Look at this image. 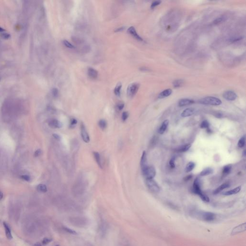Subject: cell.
Segmentation results:
<instances>
[{"instance_id": "836d02e7", "label": "cell", "mask_w": 246, "mask_h": 246, "mask_svg": "<svg viewBox=\"0 0 246 246\" xmlns=\"http://www.w3.org/2000/svg\"><path fill=\"white\" fill-rule=\"evenodd\" d=\"M63 43L65 45V46H66L67 48H70V49H74V48H75V46L74 45H73L69 42H68V41H67L66 40H64V41H63Z\"/></svg>"}, {"instance_id": "ba28073f", "label": "cell", "mask_w": 246, "mask_h": 246, "mask_svg": "<svg viewBox=\"0 0 246 246\" xmlns=\"http://www.w3.org/2000/svg\"><path fill=\"white\" fill-rule=\"evenodd\" d=\"M223 97L227 100L233 101L237 98V95L234 91H228L224 92L223 94Z\"/></svg>"}, {"instance_id": "5bb4252c", "label": "cell", "mask_w": 246, "mask_h": 246, "mask_svg": "<svg viewBox=\"0 0 246 246\" xmlns=\"http://www.w3.org/2000/svg\"><path fill=\"white\" fill-rule=\"evenodd\" d=\"M141 166L142 170L148 166L147 164V154L145 151H144L142 154L141 160Z\"/></svg>"}, {"instance_id": "d4e9b609", "label": "cell", "mask_w": 246, "mask_h": 246, "mask_svg": "<svg viewBox=\"0 0 246 246\" xmlns=\"http://www.w3.org/2000/svg\"><path fill=\"white\" fill-rule=\"evenodd\" d=\"M190 147H191V145L190 144H187L185 145H184V146L178 148L177 149V150L179 152H186V151H188Z\"/></svg>"}, {"instance_id": "7a4b0ae2", "label": "cell", "mask_w": 246, "mask_h": 246, "mask_svg": "<svg viewBox=\"0 0 246 246\" xmlns=\"http://www.w3.org/2000/svg\"><path fill=\"white\" fill-rule=\"evenodd\" d=\"M199 102L202 104L213 106L220 105L222 104L221 99L214 97H207L201 98L199 100Z\"/></svg>"}, {"instance_id": "b9f144b4", "label": "cell", "mask_w": 246, "mask_h": 246, "mask_svg": "<svg viewBox=\"0 0 246 246\" xmlns=\"http://www.w3.org/2000/svg\"><path fill=\"white\" fill-rule=\"evenodd\" d=\"M21 178H22L23 179H24V180H26V181H29V180H30V177H29L28 176H27V175H24V176H21Z\"/></svg>"}, {"instance_id": "681fc988", "label": "cell", "mask_w": 246, "mask_h": 246, "mask_svg": "<svg viewBox=\"0 0 246 246\" xmlns=\"http://www.w3.org/2000/svg\"><path fill=\"white\" fill-rule=\"evenodd\" d=\"M4 31V30L3 28H0V32H3Z\"/></svg>"}, {"instance_id": "f6af8a7d", "label": "cell", "mask_w": 246, "mask_h": 246, "mask_svg": "<svg viewBox=\"0 0 246 246\" xmlns=\"http://www.w3.org/2000/svg\"><path fill=\"white\" fill-rule=\"evenodd\" d=\"M2 36L3 37V38L4 39H8L9 38H10V35L9 34H2Z\"/></svg>"}, {"instance_id": "d6986e66", "label": "cell", "mask_w": 246, "mask_h": 246, "mask_svg": "<svg viewBox=\"0 0 246 246\" xmlns=\"http://www.w3.org/2000/svg\"><path fill=\"white\" fill-rule=\"evenodd\" d=\"M241 187L240 186H239L233 190L225 192L224 193V195H225V196H230V195H234V194H237L241 190Z\"/></svg>"}, {"instance_id": "e0dca14e", "label": "cell", "mask_w": 246, "mask_h": 246, "mask_svg": "<svg viewBox=\"0 0 246 246\" xmlns=\"http://www.w3.org/2000/svg\"><path fill=\"white\" fill-rule=\"evenodd\" d=\"M172 93V91L171 89H169L165 90L159 94V95L158 96V98H166V97L169 96L170 95H171Z\"/></svg>"}, {"instance_id": "ab89813d", "label": "cell", "mask_w": 246, "mask_h": 246, "mask_svg": "<svg viewBox=\"0 0 246 246\" xmlns=\"http://www.w3.org/2000/svg\"><path fill=\"white\" fill-rule=\"evenodd\" d=\"M52 93L54 97H56L58 95V91L57 89L54 88L52 91Z\"/></svg>"}, {"instance_id": "6da1fadb", "label": "cell", "mask_w": 246, "mask_h": 246, "mask_svg": "<svg viewBox=\"0 0 246 246\" xmlns=\"http://www.w3.org/2000/svg\"><path fill=\"white\" fill-rule=\"evenodd\" d=\"M192 191L193 193H194L195 194H197L200 197L201 199L203 201L205 202H209L210 201L209 197L205 194H204V193H203V192H202L200 188V181L198 178H196L194 181Z\"/></svg>"}, {"instance_id": "f907efd6", "label": "cell", "mask_w": 246, "mask_h": 246, "mask_svg": "<svg viewBox=\"0 0 246 246\" xmlns=\"http://www.w3.org/2000/svg\"><path fill=\"white\" fill-rule=\"evenodd\" d=\"M35 246H41V244H40V243H36V244L35 245Z\"/></svg>"}, {"instance_id": "cb8c5ba5", "label": "cell", "mask_w": 246, "mask_h": 246, "mask_svg": "<svg viewBox=\"0 0 246 246\" xmlns=\"http://www.w3.org/2000/svg\"><path fill=\"white\" fill-rule=\"evenodd\" d=\"M196 166V164L194 162H189L187 166H186V172L188 173V172H191V171H192L194 168H195Z\"/></svg>"}, {"instance_id": "7dc6e473", "label": "cell", "mask_w": 246, "mask_h": 246, "mask_svg": "<svg viewBox=\"0 0 246 246\" xmlns=\"http://www.w3.org/2000/svg\"><path fill=\"white\" fill-rule=\"evenodd\" d=\"M124 29V28L123 27H121V28H118L117 30H116V32H119V31H122Z\"/></svg>"}, {"instance_id": "83f0119b", "label": "cell", "mask_w": 246, "mask_h": 246, "mask_svg": "<svg viewBox=\"0 0 246 246\" xmlns=\"http://www.w3.org/2000/svg\"><path fill=\"white\" fill-rule=\"evenodd\" d=\"M37 190L39 191L45 193L47 191V188L46 185L44 184H40L37 187Z\"/></svg>"}, {"instance_id": "9c48e42d", "label": "cell", "mask_w": 246, "mask_h": 246, "mask_svg": "<svg viewBox=\"0 0 246 246\" xmlns=\"http://www.w3.org/2000/svg\"><path fill=\"white\" fill-rule=\"evenodd\" d=\"M246 230V223L241 224L235 227L232 232V235H237L240 233L245 231Z\"/></svg>"}, {"instance_id": "d6a6232c", "label": "cell", "mask_w": 246, "mask_h": 246, "mask_svg": "<svg viewBox=\"0 0 246 246\" xmlns=\"http://www.w3.org/2000/svg\"><path fill=\"white\" fill-rule=\"evenodd\" d=\"M77 119H76L75 118H72L70 120V127L72 128H74L75 127V126H76V125L77 124Z\"/></svg>"}, {"instance_id": "8fae6325", "label": "cell", "mask_w": 246, "mask_h": 246, "mask_svg": "<svg viewBox=\"0 0 246 246\" xmlns=\"http://www.w3.org/2000/svg\"><path fill=\"white\" fill-rule=\"evenodd\" d=\"M49 126L52 128H60L62 127V123L56 119L50 120L49 123Z\"/></svg>"}, {"instance_id": "7402d4cb", "label": "cell", "mask_w": 246, "mask_h": 246, "mask_svg": "<svg viewBox=\"0 0 246 246\" xmlns=\"http://www.w3.org/2000/svg\"><path fill=\"white\" fill-rule=\"evenodd\" d=\"M93 155H94V157L95 158V161H96V162L97 163L98 166L100 168H102V163H101V162L100 156V155H99V153H98V152L94 151V152H93Z\"/></svg>"}, {"instance_id": "8992f818", "label": "cell", "mask_w": 246, "mask_h": 246, "mask_svg": "<svg viewBox=\"0 0 246 246\" xmlns=\"http://www.w3.org/2000/svg\"><path fill=\"white\" fill-rule=\"evenodd\" d=\"M140 88V84L134 83L130 84L127 90V94L129 97H133L137 93Z\"/></svg>"}, {"instance_id": "603a6c76", "label": "cell", "mask_w": 246, "mask_h": 246, "mask_svg": "<svg viewBox=\"0 0 246 246\" xmlns=\"http://www.w3.org/2000/svg\"><path fill=\"white\" fill-rule=\"evenodd\" d=\"M232 167L230 165H227L224 167L222 171L223 175L225 176H227L228 174H229L231 171Z\"/></svg>"}, {"instance_id": "c3c4849f", "label": "cell", "mask_w": 246, "mask_h": 246, "mask_svg": "<svg viewBox=\"0 0 246 246\" xmlns=\"http://www.w3.org/2000/svg\"><path fill=\"white\" fill-rule=\"evenodd\" d=\"M3 197V195L2 193L0 191V200H1Z\"/></svg>"}, {"instance_id": "e575fe53", "label": "cell", "mask_w": 246, "mask_h": 246, "mask_svg": "<svg viewBox=\"0 0 246 246\" xmlns=\"http://www.w3.org/2000/svg\"><path fill=\"white\" fill-rule=\"evenodd\" d=\"M129 116V113L127 112H124L122 115V119L123 121H126Z\"/></svg>"}, {"instance_id": "4316f807", "label": "cell", "mask_w": 246, "mask_h": 246, "mask_svg": "<svg viewBox=\"0 0 246 246\" xmlns=\"http://www.w3.org/2000/svg\"><path fill=\"white\" fill-rule=\"evenodd\" d=\"M98 126L102 130H104L107 127V122L104 119H101L98 121Z\"/></svg>"}, {"instance_id": "4dcf8cb0", "label": "cell", "mask_w": 246, "mask_h": 246, "mask_svg": "<svg viewBox=\"0 0 246 246\" xmlns=\"http://www.w3.org/2000/svg\"><path fill=\"white\" fill-rule=\"evenodd\" d=\"M210 127V124L207 120H204L200 124V127L201 128H206L207 129H209Z\"/></svg>"}, {"instance_id": "44dd1931", "label": "cell", "mask_w": 246, "mask_h": 246, "mask_svg": "<svg viewBox=\"0 0 246 246\" xmlns=\"http://www.w3.org/2000/svg\"><path fill=\"white\" fill-rule=\"evenodd\" d=\"M213 172V170L211 168H207L203 170L201 173H200V175L201 176H208L210 174H212Z\"/></svg>"}, {"instance_id": "f546056e", "label": "cell", "mask_w": 246, "mask_h": 246, "mask_svg": "<svg viewBox=\"0 0 246 246\" xmlns=\"http://www.w3.org/2000/svg\"><path fill=\"white\" fill-rule=\"evenodd\" d=\"M121 88H122V85L121 84H117L116 87L115 88V89L114 90V94L116 96H119L120 95V93H121L120 92H121Z\"/></svg>"}, {"instance_id": "f5cc1de1", "label": "cell", "mask_w": 246, "mask_h": 246, "mask_svg": "<svg viewBox=\"0 0 246 246\" xmlns=\"http://www.w3.org/2000/svg\"><path fill=\"white\" fill-rule=\"evenodd\" d=\"M59 246V245H56V246Z\"/></svg>"}, {"instance_id": "484cf974", "label": "cell", "mask_w": 246, "mask_h": 246, "mask_svg": "<svg viewBox=\"0 0 246 246\" xmlns=\"http://www.w3.org/2000/svg\"><path fill=\"white\" fill-rule=\"evenodd\" d=\"M184 83V81L182 79H177L173 82V86L176 88H178L181 87Z\"/></svg>"}, {"instance_id": "60d3db41", "label": "cell", "mask_w": 246, "mask_h": 246, "mask_svg": "<svg viewBox=\"0 0 246 246\" xmlns=\"http://www.w3.org/2000/svg\"><path fill=\"white\" fill-rule=\"evenodd\" d=\"M223 19H224V18H221H221H217V19H215V21H214L213 23H214V24H218V23H219L222 22L223 21Z\"/></svg>"}, {"instance_id": "3957f363", "label": "cell", "mask_w": 246, "mask_h": 246, "mask_svg": "<svg viewBox=\"0 0 246 246\" xmlns=\"http://www.w3.org/2000/svg\"><path fill=\"white\" fill-rule=\"evenodd\" d=\"M143 175L146 179H153L156 175V170L153 166H147L142 170Z\"/></svg>"}, {"instance_id": "ffe728a7", "label": "cell", "mask_w": 246, "mask_h": 246, "mask_svg": "<svg viewBox=\"0 0 246 246\" xmlns=\"http://www.w3.org/2000/svg\"><path fill=\"white\" fill-rule=\"evenodd\" d=\"M230 186V185L229 183H225L222 185H221L220 186H219L217 189H216L214 192H213V193L214 194H217L218 193H219V192H221L222 190H224L228 188Z\"/></svg>"}, {"instance_id": "1f68e13d", "label": "cell", "mask_w": 246, "mask_h": 246, "mask_svg": "<svg viewBox=\"0 0 246 246\" xmlns=\"http://www.w3.org/2000/svg\"><path fill=\"white\" fill-rule=\"evenodd\" d=\"M64 230L67 233H68L69 234H72V235H76L77 234V232L72 229H70V228H69L68 227H64L63 228Z\"/></svg>"}, {"instance_id": "9a60e30c", "label": "cell", "mask_w": 246, "mask_h": 246, "mask_svg": "<svg viewBox=\"0 0 246 246\" xmlns=\"http://www.w3.org/2000/svg\"><path fill=\"white\" fill-rule=\"evenodd\" d=\"M169 124V121L168 120H165L163 122L161 127H160V128L159 129V133L160 134H162L164 133V132L166 131V130Z\"/></svg>"}, {"instance_id": "74e56055", "label": "cell", "mask_w": 246, "mask_h": 246, "mask_svg": "<svg viewBox=\"0 0 246 246\" xmlns=\"http://www.w3.org/2000/svg\"><path fill=\"white\" fill-rule=\"evenodd\" d=\"M51 241H52V239H51L46 238H44L43 239V240H42V243H43V245H47V244H49V243H50Z\"/></svg>"}, {"instance_id": "5b68a950", "label": "cell", "mask_w": 246, "mask_h": 246, "mask_svg": "<svg viewBox=\"0 0 246 246\" xmlns=\"http://www.w3.org/2000/svg\"><path fill=\"white\" fill-rule=\"evenodd\" d=\"M198 215L201 219L207 222H211L216 218V215L211 212H201L199 213Z\"/></svg>"}, {"instance_id": "8d00e7d4", "label": "cell", "mask_w": 246, "mask_h": 246, "mask_svg": "<svg viewBox=\"0 0 246 246\" xmlns=\"http://www.w3.org/2000/svg\"><path fill=\"white\" fill-rule=\"evenodd\" d=\"M161 3V1H160V0H156V1H153L152 3H151V9H153L155 7H156L157 6L159 5L160 3Z\"/></svg>"}, {"instance_id": "4fadbf2b", "label": "cell", "mask_w": 246, "mask_h": 246, "mask_svg": "<svg viewBox=\"0 0 246 246\" xmlns=\"http://www.w3.org/2000/svg\"><path fill=\"white\" fill-rule=\"evenodd\" d=\"M195 102L193 100L189 98H183L180 99L178 102V105L180 107H183L187 105H190Z\"/></svg>"}, {"instance_id": "2e32d148", "label": "cell", "mask_w": 246, "mask_h": 246, "mask_svg": "<svg viewBox=\"0 0 246 246\" xmlns=\"http://www.w3.org/2000/svg\"><path fill=\"white\" fill-rule=\"evenodd\" d=\"M3 226L5 228V234H6V236L7 238L8 239H13V237L12 235L11 229H10V227L6 223L3 222Z\"/></svg>"}, {"instance_id": "d590c367", "label": "cell", "mask_w": 246, "mask_h": 246, "mask_svg": "<svg viewBox=\"0 0 246 246\" xmlns=\"http://www.w3.org/2000/svg\"><path fill=\"white\" fill-rule=\"evenodd\" d=\"M169 164H170V166L171 168L173 169L175 167V166H176V165H175V158L174 157L172 158L170 160V162H169Z\"/></svg>"}, {"instance_id": "f35d334b", "label": "cell", "mask_w": 246, "mask_h": 246, "mask_svg": "<svg viewBox=\"0 0 246 246\" xmlns=\"http://www.w3.org/2000/svg\"><path fill=\"white\" fill-rule=\"evenodd\" d=\"M124 106H125V105H124V104L123 103L120 102V103H119L117 104V109L118 110L121 111V110H122L124 108Z\"/></svg>"}, {"instance_id": "277c9868", "label": "cell", "mask_w": 246, "mask_h": 246, "mask_svg": "<svg viewBox=\"0 0 246 246\" xmlns=\"http://www.w3.org/2000/svg\"><path fill=\"white\" fill-rule=\"evenodd\" d=\"M146 183L148 189L154 193H158L160 191V188L156 182L153 179H146Z\"/></svg>"}, {"instance_id": "bcb514c9", "label": "cell", "mask_w": 246, "mask_h": 246, "mask_svg": "<svg viewBox=\"0 0 246 246\" xmlns=\"http://www.w3.org/2000/svg\"><path fill=\"white\" fill-rule=\"evenodd\" d=\"M192 177V176L191 175H189V176H186V177L184 178V180H185V181H188V180H190V179Z\"/></svg>"}, {"instance_id": "816d5d0a", "label": "cell", "mask_w": 246, "mask_h": 246, "mask_svg": "<svg viewBox=\"0 0 246 246\" xmlns=\"http://www.w3.org/2000/svg\"><path fill=\"white\" fill-rule=\"evenodd\" d=\"M245 155H246V154H245V150H244V156H245Z\"/></svg>"}, {"instance_id": "30bf717a", "label": "cell", "mask_w": 246, "mask_h": 246, "mask_svg": "<svg viewBox=\"0 0 246 246\" xmlns=\"http://www.w3.org/2000/svg\"><path fill=\"white\" fill-rule=\"evenodd\" d=\"M127 31L131 35H132L135 39H136V40L139 41H143V39L139 36V35L137 33L135 28L133 27H130L128 30H127Z\"/></svg>"}, {"instance_id": "ac0fdd59", "label": "cell", "mask_w": 246, "mask_h": 246, "mask_svg": "<svg viewBox=\"0 0 246 246\" xmlns=\"http://www.w3.org/2000/svg\"><path fill=\"white\" fill-rule=\"evenodd\" d=\"M88 74L91 78L95 79L98 77V73L95 69L92 68H90L88 70Z\"/></svg>"}, {"instance_id": "f1b7e54d", "label": "cell", "mask_w": 246, "mask_h": 246, "mask_svg": "<svg viewBox=\"0 0 246 246\" xmlns=\"http://www.w3.org/2000/svg\"><path fill=\"white\" fill-rule=\"evenodd\" d=\"M245 142H246V137H245V135H244L242 137H241V139L239 141L238 146L239 148H241L244 147L245 145Z\"/></svg>"}, {"instance_id": "7bdbcfd3", "label": "cell", "mask_w": 246, "mask_h": 246, "mask_svg": "<svg viewBox=\"0 0 246 246\" xmlns=\"http://www.w3.org/2000/svg\"><path fill=\"white\" fill-rule=\"evenodd\" d=\"M53 137H54V138L55 139H56V140H58V141H60V140H61V137H60L59 135H58V134H53Z\"/></svg>"}, {"instance_id": "ee69618b", "label": "cell", "mask_w": 246, "mask_h": 246, "mask_svg": "<svg viewBox=\"0 0 246 246\" xmlns=\"http://www.w3.org/2000/svg\"><path fill=\"white\" fill-rule=\"evenodd\" d=\"M41 153H42V150L41 149H38L35 152V156L36 157L39 156L41 154Z\"/></svg>"}, {"instance_id": "7c38bea8", "label": "cell", "mask_w": 246, "mask_h": 246, "mask_svg": "<svg viewBox=\"0 0 246 246\" xmlns=\"http://www.w3.org/2000/svg\"><path fill=\"white\" fill-rule=\"evenodd\" d=\"M195 109L193 108H188L185 109L181 113V116L187 117L192 115L195 112Z\"/></svg>"}, {"instance_id": "52a82bcc", "label": "cell", "mask_w": 246, "mask_h": 246, "mask_svg": "<svg viewBox=\"0 0 246 246\" xmlns=\"http://www.w3.org/2000/svg\"><path fill=\"white\" fill-rule=\"evenodd\" d=\"M81 136L83 141L86 143H89L90 141V136L86 130V128L83 123H81L80 126Z\"/></svg>"}]
</instances>
